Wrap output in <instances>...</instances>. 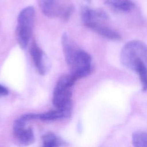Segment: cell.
Instances as JSON below:
<instances>
[{
    "label": "cell",
    "mask_w": 147,
    "mask_h": 147,
    "mask_svg": "<svg viewBox=\"0 0 147 147\" xmlns=\"http://www.w3.org/2000/svg\"><path fill=\"white\" fill-rule=\"evenodd\" d=\"M61 44L70 75L75 80L84 78L91 72V58L84 51L79 49L67 33L63 34Z\"/></svg>",
    "instance_id": "obj_1"
},
{
    "label": "cell",
    "mask_w": 147,
    "mask_h": 147,
    "mask_svg": "<svg viewBox=\"0 0 147 147\" xmlns=\"http://www.w3.org/2000/svg\"><path fill=\"white\" fill-rule=\"evenodd\" d=\"M120 58L123 65L132 71L139 61L147 65V45L139 40L130 41L123 47Z\"/></svg>",
    "instance_id": "obj_2"
},
{
    "label": "cell",
    "mask_w": 147,
    "mask_h": 147,
    "mask_svg": "<svg viewBox=\"0 0 147 147\" xmlns=\"http://www.w3.org/2000/svg\"><path fill=\"white\" fill-rule=\"evenodd\" d=\"M35 10L29 6L23 9L17 18L16 35L18 44L22 49H25L29 41L33 32Z\"/></svg>",
    "instance_id": "obj_3"
},
{
    "label": "cell",
    "mask_w": 147,
    "mask_h": 147,
    "mask_svg": "<svg viewBox=\"0 0 147 147\" xmlns=\"http://www.w3.org/2000/svg\"><path fill=\"white\" fill-rule=\"evenodd\" d=\"M75 82L70 74L59 78L53 91L52 99L57 109L72 108V88Z\"/></svg>",
    "instance_id": "obj_4"
},
{
    "label": "cell",
    "mask_w": 147,
    "mask_h": 147,
    "mask_svg": "<svg viewBox=\"0 0 147 147\" xmlns=\"http://www.w3.org/2000/svg\"><path fill=\"white\" fill-rule=\"evenodd\" d=\"M30 53L38 73L41 75L48 74L51 67L50 61L45 53L34 40L30 45Z\"/></svg>",
    "instance_id": "obj_5"
},
{
    "label": "cell",
    "mask_w": 147,
    "mask_h": 147,
    "mask_svg": "<svg viewBox=\"0 0 147 147\" xmlns=\"http://www.w3.org/2000/svg\"><path fill=\"white\" fill-rule=\"evenodd\" d=\"M26 122L21 118L16 119L13 123V134L14 137L22 145L27 146L33 144L35 137L32 129L25 127Z\"/></svg>",
    "instance_id": "obj_6"
},
{
    "label": "cell",
    "mask_w": 147,
    "mask_h": 147,
    "mask_svg": "<svg viewBox=\"0 0 147 147\" xmlns=\"http://www.w3.org/2000/svg\"><path fill=\"white\" fill-rule=\"evenodd\" d=\"M38 5L42 12L47 17L62 18L67 6H64L61 0H38Z\"/></svg>",
    "instance_id": "obj_7"
},
{
    "label": "cell",
    "mask_w": 147,
    "mask_h": 147,
    "mask_svg": "<svg viewBox=\"0 0 147 147\" xmlns=\"http://www.w3.org/2000/svg\"><path fill=\"white\" fill-rule=\"evenodd\" d=\"M82 18L84 25L86 26L93 23L103 22L107 21L108 16L101 10L84 7L82 10Z\"/></svg>",
    "instance_id": "obj_8"
},
{
    "label": "cell",
    "mask_w": 147,
    "mask_h": 147,
    "mask_svg": "<svg viewBox=\"0 0 147 147\" xmlns=\"http://www.w3.org/2000/svg\"><path fill=\"white\" fill-rule=\"evenodd\" d=\"M86 26L105 38L111 40H119L121 38L118 33L105 25L103 22L91 24Z\"/></svg>",
    "instance_id": "obj_9"
},
{
    "label": "cell",
    "mask_w": 147,
    "mask_h": 147,
    "mask_svg": "<svg viewBox=\"0 0 147 147\" xmlns=\"http://www.w3.org/2000/svg\"><path fill=\"white\" fill-rule=\"evenodd\" d=\"M72 108L57 109L42 114H37V119L51 121L56 119L68 118L71 115Z\"/></svg>",
    "instance_id": "obj_10"
},
{
    "label": "cell",
    "mask_w": 147,
    "mask_h": 147,
    "mask_svg": "<svg viewBox=\"0 0 147 147\" xmlns=\"http://www.w3.org/2000/svg\"><path fill=\"white\" fill-rule=\"evenodd\" d=\"M105 3L112 9L122 12L130 11L134 6L130 0H106Z\"/></svg>",
    "instance_id": "obj_11"
},
{
    "label": "cell",
    "mask_w": 147,
    "mask_h": 147,
    "mask_svg": "<svg viewBox=\"0 0 147 147\" xmlns=\"http://www.w3.org/2000/svg\"><path fill=\"white\" fill-rule=\"evenodd\" d=\"M42 147H60L64 144V142L53 133L48 132L42 137Z\"/></svg>",
    "instance_id": "obj_12"
},
{
    "label": "cell",
    "mask_w": 147,
    "mask_h": 147,
    "mask_svg": "<svg viewBox=\"0 0 147 147\" xmlns=\"http://www.w3.org/2000/svg\"><path fill=\"white\" fill-rule=\"evenodd\" d=\"M134 71L138 74L142 90L147 91V65L143 61H139L136 65Z\"/></svg>",
    "instance_id": "obj_13"
},
{
    "label": "cell",
    "mask_w": 147,
    "mask_h": 147,
    "mask_svg": "<svg viewBox=\"0 0 147 147\" xmlns=\"http://www.w3.org/2000/svg\"><path fill=\"white\" fill-rule=\"evenodd\" d=\"M131 139L134 147H147L146 131H136L133 134Z\"/></svg>",
    "instance_id": "obj_14"
},
{
    "label": "cell",
    "mask_w": 147,
    "mask_h": 147,
    "mask_svg": "<svg viewBox=\"0 0 147 147\" xmlns=\"http://www.w3.org/2000/svg\"><path fill=\"white\" fill-rule=\"evenodd\" d=\"M8 90L3 86L0 84V97L6 96L8 94Z\"/></svg>",
    "instance_id": "obj_15"
}]
</instances>
